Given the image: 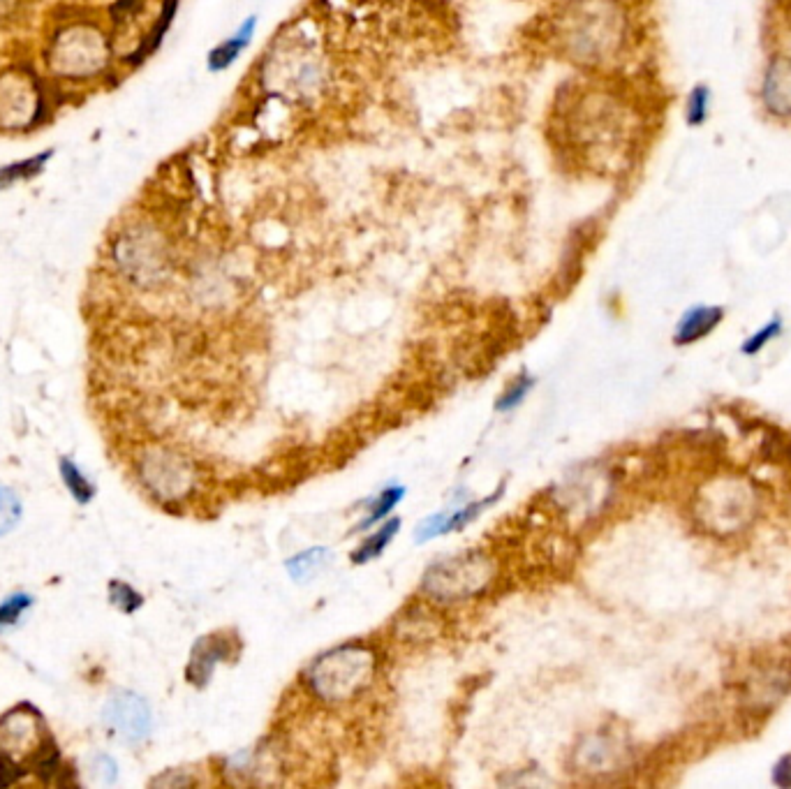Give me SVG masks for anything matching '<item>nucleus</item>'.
Returning a JSON list of instances; mask_svg holds the SVG:
<instances>
[{"instance_id":"nucleus-1","label":"nucleus","mask_w":791,"mask_h":789,"mask_svg":"<svg viewBox=\"0 0 791 789\" xmlns=\"http://www.w3.org/2000/svg\"><path fill=\"white\" fill-rule=\"evenodd\" d=\"M38 56V70L58 100L98 91L123 72L107 19L81 7L65 10L49 21Z\"/></svg>"},{"instance_id":"nucleus-2","label":"nucleus","mask_w":791,"mask_h":789,"mask_svg":"<svg viewBox=\"0 0 791 789\" xmlns=\"http://www.w3.org/2000/svg\"><path fill=\"white\" fill-rule=\"evenodd\" d=\"M105 276L125 294H158L176 274V250L169 232L146 213H132L114 225L105 243Z\"/></svg>"},{"instance_id":"nucleus-3","label":"nucleus","mask_w":791,"mask_h":789,"mask_svg":"<svg viewBox=\"0 0 791 789\" xmlns=\"http://www.w3.org/2000/svg\"><path fill=\"white\" fill-rule=\"evenodd\" d=\"M176 12V0H116L105 14L121 70L151 56L165 38Z\"/></svg>"},{"instance_id":"nucleus-4","label":"nucleus","mask_w":791,"mask_h":789,"mask_svg":"<svg viewBox=\"0 0 791 789\" xmlns=\"http://www.w3.org/2000/svg\"><path fill=\"white\" fill-rule=\"evenodd\" d=\"M58 95L38 65L14 63L0 70V135H31L54 114Z\"/></svg>"},{"instance_id":"nucleus-5","label":"nucleus","mask_w":791,"mask_h":789,"mask_svg":"<svg viewBox=\"0 0 791 789\" xmlns=\"http://www.w3.org/2000/svg\"><path fill=\"white\" fill-rule=\"evenodd\" d=\"M377 674V655L366 644L331 648L306 669V685L317 699L343 704L371 688Z\"/></svg>"},{"instance_id":"nucleus-6","label":"nucleus","mask_w":791,"mask_h":789,"mask_svg":"<svg viewBox=\"0 0 791 789\" xmlns=\"http://www.w3.org/2000/svg\"><path fill=\"white\" fill-rule=\"evenodd\" d=\"M132 463L139 482L162 505L183 503L197 489L195 463L172 447L149 445L139 449Z\"/></svg>"},{"instance_id":"nucleus-7","label":"nucleus","mask_w":791,"mask_h":789,"mask_svg":"<svg viewBox=\"0 0 791 789\" xmlns=\"http://www.w3.org/2000/svg\"><path fill=\"white\" fill-rule=\"evenodd\" d=\"M14 769H47L56 764V746L47 736L40 713L31 706H19L0 718V764Z\"/></svg>"},{"instance_id":"nucleus-8","label":"nucleus","mask_w":791,"mask_h":789,"mask_svg":"<svg viewBox=\"0 0 791 789\" xmlns=\"http://www.w3.org/2000/svg\"><path fill=\"white\" fill-rule=\"evenodd\" d=\"M493 565L482 551H465L428 567L421 588L438 602H461L486 591Z\"/></svg>"},{"instance_id":"nucleus-9","label":"nucleus","mask_w":791,"mask_h":789,"mask_svg":"<svg viewBox=\"0 0 791 789\" xmlns=\"http://www.w3.org/2000/svg\"><path fill=\"white\" fill-rule=\"evenodd\" d=\"M105 727L121 741H142L149 736L153 718L149 704L135 692H116L102 711Z\"/></svg>"},{"instance_id":"nucleus-10","label":"nucleus","mask_w":791,"mask_h":789,"mask_svg":"<svg viewBox=\"0 0 791 789\" xmlns=\"http://www.w3.org/2000/svg\"><path fill=\"white\" fill-rule=\"evenodd\" d=\"M791 690V667L789 665H771L759 669L757 674L750 676L745 681L743 704L754 718L761 715L766 718L775 706L780 704V699H785Z\"/></svg>"},{"instance_id":"nucleus-11","label":"nucleus","mask_w":791,"mask_h":789,"mask_svg":"<svg viewBox=\"0 0 791 789\" xmlns=\"http://www.w3.org/2000/svg\"><path fill=\"white\" fill-rule=\"evenodd\" d=\"M761 105L775 119H791V56H773L761 79Z\"/></svg>"},{"instance_id":"nucleus-12","label":"nucleus","mask_w":791,"mask_h":789,"mask_svg":"<svg viewBox=\"0 0 791 789\" xmlns=\"http://www.w3.org/2000/svg\"><path fill=\"white\" fill-rule=\"evenodd\" d=\"M498 498H500V491H495L491 498H484V500H477V503L463 505V507H458V510H452V512H440V514H435V516H428V519L417 528V542H428V540H433V537H440V535H447V533H458V530H463L465 526H468V523L475 521L477 516L482 514L486 507H491Z\"/></svg>"},{"instance_id":"nucleus-13","label":"nucleus","mask_w":791,"mask_h":789,"mask_svg":"<svg viewBox=\"0 0 791 789\" xmlns=\"http://www.w3.org/2000/svg\"><path fill=\"white\" fill-rule=\"evenodd\" d=\"M724 311L720 306H694L680 317L674 341L678 345L697 343L701 338H706L711 331L722 322Z\"/></svg>"},{"instance_id":"nucleus-14","label":"nucleus","mask_w":791,"mask_h":789,"mask_svg":"<svg viewBox=\"0 0 791 789\" xmlns=\"http://www.w3.org/2000/svg\"><path fill=\"white\" fill-rule=\"evenodd\" d=\"M227 655H229V644L225 639L220 637L199 639L195 651L190 655V667H188L190 683L204 685L211 678L218 662H223Z\"/></svg>"},{"instance_id":"nucleus-15","label":"nucleus","mask_w":791,"mask_h":789,"mask_svg":"<svg viewBox=\"0 0 791 789\" xmlns=\"http://www.w3.org/2000/svg\"><path fill=\"white\" fill-rule=\"evenodd\" d=\"M54 149H44L38 156L24 158V160H12L7 165H0V193L3 190H10L19 183L33 181L35 176H40L44 172V167L49 165V160L54 158Z\"/></svg>"},{"instance_id":"nucleus-16","label":"nucleus","mask_w":791,"mask_h":789,"mask_svg":"<svg viewBox=\"0 0 791 789\" xmlns=\"http://www.w3.org/2000/svg\"><path fill=\"white\" fill-rule=\"evenodd\" d=\"M253 31H255V19H250L248 24L241 28L239 35H234L232 40H225L223 44H218V47L209 54V68L225 70L227 65H232L236 58H239L241 51L250 44V35H253Z\"/></svg>"},{"instance_id":"nucleus-17","label":"nucleus","mask_w":791,"mask_h":789,"mask_svg":"<svg viewBox=\"0 0 791 789\" xmlns=\"http://www.w3.org/2000/svg\"><path fill=\"white\" fill-rule=\"evenodd\" d=\"M398 528H401V521H398V519H391L387 523H382V526L377 528L373 535H368L366 540H364V544H361V547L352 553V563L364 565V563H368V560L382 556V551L387 549L389 542L396 537Z\"/></svg>"},{"instance_id":"nucleus-18","label":"nucleus","mask_w":791,"mask_h":789,"mask_svg":"<svg viewBox=\"0 0 791 789\" xmlns=\"http://www.w3.org/2000/svg\"><path fill=\"white\" fill-rule=\"evenodd\" d=\"M329 556L331 553L327 547H313L303 553H297V556L287 560V572H290V577L294 581H299L301 584V581L313 579L315 574L320 572L324 565H327Z\"/></svg>"},{"instance_id":"nucleus-19","label":"nucleus","mask_w":791,"mask_h":789,"mask_svg":"<svg viewBox=\"0 0 791 789\" xmlns=\"http://www.w3.org/2000/svg\"><path fill=\"white\" fill-rule=\"evenodd\" d=\"M403 496H405L403 486H389V489H384L382 493H377V498L373 500L371 507H368L366 519L359 523L357 530H366V528L377 526V521H382L384 516L394 510V507L403 500Z\"/></svg>"},{"instance_id":"nucleus-20","label":"nucleus","mask_w":791,"mask_h":789,"mask_svg":"<svg viewBox=\"0 0 791 789\" xmlns=\"http://www.w3.org/2000/svg\"><path fill=\"white\" fill-rule=\"evenodd\" d=\"M579 757H583V764H586L588 769L597 771V769H606V766H611L613 762H616L618 752L611 741L595 736V739H588L586 743H583Z\"/></svg>"},{"instance_id":"nucleus-21","label":"nucleus","mask_w":791,"mask_h":789,"mask_svg":"<svg viewBox=\"0 0 791 789\" xmlns=\"http://www.w3.org/2000/svg\"><path fill=\"white\" fill-rule=\"evenodd\" d=\"M532 387H535V382H532L530 375L521 373L519 378H514L512 382H509L505 392H502V396L498 398V410L500 412H509V410H514V408H519V405L526 401V396L530 394Z\"/></svg>"},{"instance_id":"nucleus-22","label":"nucleus","mask_w":791,"mask_h":789,"mask_svg":"<svg viewBox=\"0 0 791 789\" xmlns=\"http://www.w3.org/2000/svg\"><path fill=\"white\" fill-rule=\"evenodd\" d=\"M21 519V503L12 489L0 486V537L14 530Z\"/></svg>"},{"instance_id":"nucleus-23","label":"nucleus","mask_w":791,"mask_h":789,"mask_svg":"<svg viewBox=\"0 0 791 789\" xmlns=\"http://www.w3.org/2000/svg\"><path fill=\"white\" fill-rule=\"evenodd\" d=\"M708 109H711V91L706 86H694L687 98V123L701 125L708 119Z\"/></svg>"},{"instance_id":"nucleus-24","label":"nucleus","mask_w":791,"mask_h":789,"mask_svg":"<svg viewBox=\"0 0 791 789\" xmlns=\"http://www.w3.org/2000/svg\"><path fill=\"white\" fill-rule=\"evenodd\" d=\"M780 331H782V320H780V317H775V320L768 322L766 327H761L757 334L745 341L743 355H757V352H761V350L766 348V343H771L775 336H780Z\"/></svg>"},{"instance_id":"nucleus-25","label":"nucleus","mask_w":791,"mask_h":789,"mask_svg":"<svg viewBox=\"0 0 791 789\" xmlns=\"http://www.w3.org/2000/svg\"><path fill=\"white\" fill-rule=\"evenodd\" d=\"M63 477H65V482H68L70 491L75 493V498H77V500H81V503H86V500H91V496H93L91 484H88L86 479L79 475V470H77L75 466H72L70 461H63Z\"/></svg>"},{"instance_id":"nucleus-26","label":"nucleus","mask_w":791,"mask_h":789,"mask_svg":"<svg viewBox=\"0 0 791 789\" xmlns=\"http://www.w3.org/2000/svg\"><path fill=\"white\" fill-rule=\"evenodd\" d=\"M112 602L123 611H135L139 609V604H142V595L132 591L130 586L118 584L116 581V584H112Z\"/></svg>"},{"instance_id":"nucleus-27","label":"nucleus","mask_w":791,"mask_h":789,"mask_svg":"<svg viewBox=\"0 0 791 789\" xmlns=\"http://www.w3.org/2000/svg\"><path fill=\"white\" fill-rule=\"evenodd\" d=\"M28 10V0H0V28L14 26Z\"/></svg>"},{"instance_id":"nucleus-28","label":"nucleus","mask_w":791,"mask_h":789,"mask_svg":"<svg viewBox=\"0 0 791 789\" xmlns=\"http://www.w3.org/2000/svg\"><path fill=\"white\" fill-rule=\"evenodd\" d=\"M28 604H31V600H28L26 595H17V597H12V600H7L3 607H0V625L17 623L19 614L28 607Z\"/></svg>"},{"instance_id":"nucleus-29","label":"nucleus","mask_w":791,"mask_h":789,"mask_svg":"<svg viewBox=\"0 0 791 789\" xmlns=\"http://www.w3.org/2000/svg\"><path fill=\"white\" fill-rule=\"evenodd\" d=\"M98 773L102 776V783H114L116 764L109 757H100L98 759Z\"/></svg>"}]
</instances>
